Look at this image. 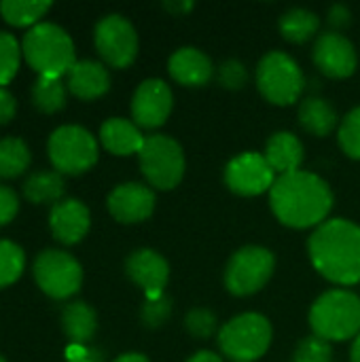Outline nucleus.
Here are the masks:
<instances>
[{
    "instance_id": "nucleus-1",
    "label": "nucleus",
    "mask_w": 360,
    "mask_h": 362,
    "mask_svg": "<svg viewBox=\"0 0 360 362\" xmlns=\"http://www.w3.org/2000/svg\"><path fill=\"white\" fill-rule=\"evenodd\" d=\"M269 202L280 223L295 229H308L327 218L333 208V193L320 176L297 170L276 178Z\"/></svg>"
},
{
    "instance_id": "nucleus-2",
    "label": "nucleus",
    "mask_w": 360,
    "mask_h": 362,
    "mask_svg": "<svg viewBox=\"0 0 360 362\" xmlns=\"http://www.w3.org/2000/svg\"><path fill=\"white\" fill-rule=\"evenodd\" d=\"M310 259L314 267L331 282H360V227L333 218L323 223L310 238Z\"/></svg>"
},
{
    "instance_id": "nucleus-3",
    "label": "nucleus",
    "mask_w": 360,
    "mask_h": 362,
    "mask_svg": "<svg viewBox=\"0 0 360 362\" xmlns=\"http://www.w3.org/2000/svg\"><path fill=\"white\" fill-rule=\"evenodd\" d=\"M21 51L38 76H62L76 64L74 45L55 23H36L23 36Z\"/></svg>"
},
{
    "instance_id": "nucleus-4",
    "label": "nucleus",
    "mask_w": 360,
    "mask_h": 362,
    "mask_svg": "<svg viewBox=\"0 0 360 362\" xmlns=\"http://www.w3.org/2000/svg\"><path fill=\"white\" fill-rule=\"evenodd\" d=\"M310 325L316 337L325 341H344L359 337L360 299L350 291L325 293L312 305Z\"/></svg>"
},
{
    "instance_id": "nucleus-5",
    "label": "nucleus",
    "mask_w": 360,
    "mask_h": 362,
    "mask_svg": "<svg viewBox=\"0 0 360 362\" xmlns=\"http://www.w3.org/2000/svg\"><path fill=\"white\" fill-rule=\"evenodd\" d=\"M272 344V325L261 314H242L219 333L223 354L233 362L259 361Z\"/></svg>"
},
{
    "instance_id": "nucleus-6",
    "label": "nucleus",
    "mask_w": 360,
    "mask_h": 362,
    "mask_svg": "<svg viewBox=\"0 0 360 362\" xmlns=\"http://www.w3.org/2000/svg\"><path fill=\"white\" fill-rule=\"evenodd\" d=\"M257 85L269 102L286 106L299 100L303 91V74L293 57L282 51H269L259 62Z\"/></svg>"
},
{
    "instance_id": "nucleus-7",
    "label": "nucleus",
    "mask_w": 360,
    "mask_h": 362,
    "mask_svg": "<svg viewBox=\"0 0 360 362\" xmlns=\"http://www.w3.org/2000/svg\"><path fill=\"white\" fill-rule=\"evenodd\" d=\"M49 159L59 174H81L98 161L95 138L79 125H62L49 138Z\"/></svg>"
},
{
    "instance_id": "nucleus-8",
    "label": "nucleus",
    "mask_w": 360,
    "mask_h": 362,
    "mask_svg": "<svg viewBox=\"0 0 360 362\" xmlns=\"http://www.w3.org/2000/svg\"><path fill=\"white\" fill-rule=\"evenodd\" d=\"M146 180L157 189H174L185 174V155L176 140L168 136H149L138 153Z\"/></svg>"
},
{
    "instance_id": "nucleus-9",
    "label": "nucleus",
    "mask_w": 360,
    "mask_h": 362,
    "mask_svg": "<svg viewBox=\"0 0 360 362\" xmlns=\"http://www.w3.org/2000/svg\"><path fill=\"white\" fill-rule=\"evenodd\" d=\"M274 267H276V259L269 250L261 246L240 248L227 265L225 284L229 293L238 297L252 295L269 282Z\"/></svg>"
},
{
    "instance_id": "nucleus-10",
    "label": "nucleus",
    "mask_w": 360,
    "mask_h": 362,
    "mask_svg": "<svg viewBox=\"0 0 360 362\" xmlns=\"http://www.w3.org/2000/svg\"><path fill=\"white\" fill-rule=\"evenodd\" d=\"M34 278L49 297L66 299L81 288L83 269L68 252L42 250L34 261Z\"/></svg>"
},
{
    "instance_id": "nucleus-11",
    "label": "nucleus",
    "mask_w": 360,
    "mask_h": 362,
    "mask_svg": "<svg viewBox=\"0 0 360 362\" xmlns=\"http://www.w3.org/2000/svg\"><path fill=\"white\" fill-rule=\"evenodd\" d=\"M95 47L106 64L125 68L138 53V34L121 15H106L95 25Z\"/></svg>"
},
{
    "instance_id": "nucleus-12",
    "label": "nucleus",
    "mask_w": 360,
    "mask_h": 362,
    "mask_svg": "<svg viewBox=\"0 0 360 362\" xmlns=\"http://www.w3.org/2000/svg\"><path fill=\"white\" fill-rule=\"evenodd\" d=\"M274 170L259 153H244L229 161L225 170V182L227 187L244 197L261 195L265 191H272L276 178Z\"/></svg>"
},
{
    "instance_id": "nucleus-13",
    "label": "nucleus",
    "mask_w": 360,
    "mask_h": 362,
    "mask_svg": "<svg viewBox=\"0 0 360 362\" xmlns=\"http://www.w3.org/2000/svg\"><path fill=\"white\" fill-rule=\"evenodd\" d=\"M174 106L172 89L161 78L144 81L132 100V117L140 127H159L166 123Z\"/></svg>"
},
{
    "instance_id": "nucleus-14",
    "label": "nucleus",
    "mask_w": 360,
    "mask_h": 362,
    "mask_svg": "<svg viewBox=\"0 0 360 362\" xmlns=\"http://www.w3.org/2000/svg\"><path fill=\"white\" fill-rule=\"evenodd\" d=\"M314 62L327 76L346 78L356 70V51L339 32H327L314 45Z\"/></svg>"
},
{
    "instance_id": "nucleus-15",
    "label": "nucleus",
    "mask_w": 360,
    "mask_h": 362,
    "mask_svg": "<svg viewBox=\"0 0 360 362\" xmlns=\"http://www.w3.org/2000/svg\"><path fill=\"white\" fill-rule=\"evenodd\" d=\"M108 210L121 223L146 221L155 210V193L140 182L119 185L108 195Z\"/></svg>"
},
{
    "instance_id": "nucleus-16",
    "label": "nucleus",
    "mask_w": 360,
    "mask_h": 362,
    "mask_svg": "<svg viewBox=\"0 0 360 362\" xmlns=\"http://www.w3.org/2000/svg\"><path fill=\"white\" fill-rule=\"evenodd\" d=\"M127 276L144 288L149 299H157L163 295V288L168 284V276H170V267L168 261L149 248L136 250L129 255L127 263H125Z\"/></svg>"
},
{
    "instance_id": "nucleus-17",
    "label": "nucleus",
    "mask_w": 360,
    "mask_h": 362,
    "mask_svg": "<svg viewBox=\"0 0 360 362\" xmlns=\"http://www.w3.org/2000/svg\"><path fill=\"white\" fill-rule=\"evenodd\" d=\"M49 225L62 244H76L89 231V210L79 199H64L53 204L49 214Z\"/></svg>"
},
{
    "instance_id": "nucleus-18",
    "label": "nucleus",
    "mask_w": 360,
    "mask_h": 362,
    "mask_svg": "<svg viewBox=\"0 0 360 362\" xmlns=\"http://www.w3.org/2000/svg\"><path fill=\"white\" fill-rule=\"evenodd\" d=\"M168 70L172 78L178 81L180 85L197 87L210 81L214 68H212V62L206 57V53L193 47H182L170 57Z\"/></svg>"
},
{
    "instance_id": "nucleus-19",
    "label": "nucleus",
    "mask_w": 360,
    "mask_h": 362,
    "mask_svg": "<svg viewBox=\"0 0 360 362\" xmlns=\"http://www.w3.org/2000/svg\"><path fill=\"white\" fill-rule=\"evenodd\" d=\"M68 89L81 100H93L108 91L110 76L100 62L83 59L68 70Z\"/></svg>"
},
{
    "instance_id": "nucleus-20",
    "label": "nucleus",
    "mask_w": 360,
    "mask_h": 362,
    "mask_svg": "<svg viewBox=\"0 0 360 362\" xmlns=\"http://www.w3.org/2000/svg\"><path fill=\"white\" fill-rule=\"evenodd\" d=\"M263 157L269 163V168L274 172H278L280 176L293 174L299 170V165L303 161V146H301L299 138L293 136L291 132H278L267 140Z\"/></svg>"
},
{
    "instance_id": "nucleus-21",
    "label": "nucleus",
    "mask_w": 360,
    "mask_h": 362,
    "mask_svg": "<svg viewBox=\"0 0 360 362\" xmlns=\"http://www.w3.org/2000/svg\"><path fill=\"white\" fill-rule=\"evenodd\" d=\"M100 138L102 144L115 153V155H132V153H140L144 146V136L138 129L136 123L127 121V119H108L102 129H100Z\"/></svg>"
},
{
    "instance_id": "nucleus-22",
    "label": "nucleus",
    "mask_w": 360,
    "mask_h": 362,
    "mask_svg": "<svg viewBox=\"0 0 360 362\" xmlns=\"http://www.w3.org/2000/svg\"><path fill=\"white\" fill-rule=\"evenodd\" d=\"M62 327H64L66 335L72 339V344L81 346V344L89 341L95 333V327H98L95 312L83 301L70 303L62 312Z\"/></svg>"
},
{
    "instance_id": "nucleus-23",
    "label": "nucleus",
    "mask_w": 360,
    "mask_h": 362,
    "mask_svg": "<svg viewBox=\"0 0 360 362\" xmlns=\"http://www.w3.org/2000/svg\"><path fill=\"white\" fill-rule=\"evenodd\" d=\"M299 121L306 132L314 136H327L337 125V112L327 100L308 98L299 106Z\"/></svg>"
},
{
    "instance_id": "nucleus-24",
    "label": "nucleus",
    "mask_w": 360,
    "mask_h": 362,
    "mask_svg": "<svg viewBox=\"0 0 360 362\" xmlns=\"http://www.w3.org/2000/svg\"><path fill=\"white\" fill-rule=\"evenodd\" d=\"M23 195L32 204H57L64 195L62 174L53 170H40L30 174L28 180L23 182Z\"/></svg>"
},
{
    "instance_id": "nucleus-25",
    "label": "nucleus",
    "mask_w": 360,
    "mask_h": 362,
    "mask_svg": "<svg viewBox=\"0 0 360 362\" xmlns=\"http://www.w3.org/2000/svg\"><path fill=\"white\" fill-rule=\"evenodd\" d=\"M320 28V19L316 13L308 8H291L280 17V32L291 42L310 40Z\"/></svg>"
},
{
    "instance_id": "nucleus-26",
    "label": "nucleus",
    "mask_w": 360,
    "mask_h": 362,
    "mask_svg": "<svg viewBox=\"0 0 360 362\" xmlns=\"http://www.w3.org/2000/svg\"><path fill=\"white\" fill-rule=\"evenodd\" d=\"M34 106L42 112H57L66 104V85L59 76H38L32 87Z\"/></svg>"
},
{
    "instance_id": "nucleus-27",
    "label": "nucleus",
    "mask_w": 360,
    "mask_h": 362,
    "mask_svg": "<svg viewBox=\"0 0 360 362\" xmlns=\"http://www.w3.org/2000/svg\"><path fill=\"white\" fill-rule=\"evenodd\" d=\"M30 163V148L21 138L0 140V178L19 176Z\"/></svg>"
},
{
    "instance_id": "nucleus-28",
    "label": "nucleus",
    "mask_w": 360,
    "mask_h": 362,
    "mask_svg": "<svg viewBox=\"0 0 360 362\" xmlns=\"http://www.w3.org/2000/svg\"><path fill=\"white\" fill-rule=\"evenodd\" d=\"M51 6V2H34V0H2L0 2V13L2 17L13 23V25H28L34 23L42 13H47V8Z\"/></svg>"
},
{
    "instance_id": "nucleus-29",
    "label": "nucleus",
    "mask_w": 360,
    "mask_h": 362,
    "mask_svg": "<svg viewBox=\"0 0 360 362\" xmlns=\"http://www.w3.org/2000/svg\"><path fill=\"white\" fill-rule=\"evenodd\" d=\"M23 250L6 240H0V286L15 282L23 272Z\"/></svg>"
},
{
    "instance_id": "nucleus-30",
    "label": "nucleus",
    "mask_w": 360,
    "mask_h": 362,
    "mask_svg": "<svg viewBox=\"0 0 360 362\" xmlns=\"http://www.w3.org/2000/svg\"><path fill=\"white\" fill-rule=\"evenodd\" d=\"M19 45L13 34L0 30V87L6 85L19 68Z\"/></svg>"
},
{
    "instance_id": "nucleus-31",
    "label": "nucleus",
    "mask_w": 360,
    "mask_h": 362,
    "mask_svg": "<svg viewBox=\"0 0 360 362\" xmlns=\"http://www.w3.org/2000/svg\"><path fill=\"white\" fill-rule=\"evenodd\" d=\"M339 144L352 159H360V108L346 115L339 127Z\"/></svg>"
},
{
    "instance_id": "nucleus-32",
    "label": "nucleus",
    "mask_w": 360,
    "mask_h": 362,
    "mask_svg": "<svg viewBox=\"0 0 360 362\" xmlns=\"http://www.w3.org/2000/svg\"><path fill=\"white\" fill-rule=\"evenodd\" d=\"M333 361V350L329 341L320 337H308L301 339V344L295 350V362H331Z\"/></svg>"
},
{
    "instance_id": "nucleus-33",
    "label": "nucleus",
    "mask_w": 360,
    "mask_h": 362,
    "mask_svg": "<svg viewBox=\"0 0 360 362\" xmlns=\"http://www.w3.org/2000/svg\"><path fill=\"white\" fill-rule=\"evenodd\" d=\"M185 325H187V331H189L193 337H199V339H202V337H210V335L214 333V329H216V318H214L212 312L197 308V310H193V312L187 314Z\"/></svg>"
},
{
    "instance_id": "nucleus-34",
    "label": "nucleus",
    "mask_w": 360,
    "mask_h": 362,
    "mask_svg": "<svg viewBox=\"0 0 360 362\" xmlns=\"http://www.w3.org/2000/svg\"><path fill=\"white\" fill-rule=\"evenodd\" d=\"M170 312H172V301L166 295H161L157 299L146 301V305L142 308V320L146 327H159L168 320Z\"/></svg>"
},
{
    "instance_id": "nucleus-35",
    "label": "nucleus",
    "mask_w": 360,
    "mask_h": 362,
    "mask_svg": "<svg viewBox=\"0 0 360 362\" xmlns=\"http://www.w3.org/2000/svg\"><path fill=\"white\" fill-rule=\"evenodd\" d=\"M246 78H248V74H246V68H244L242 62L229 59V62H225L219 68V81L227 89H240V87H244Z\"/></svg>"
},
{
    "instance_id": "nucleus-36",
    "label": "nucleus",
    "mask_w": 360,
    "mask_h": 362,
    "mask_svg": "<svg viewBox=\"0 0 360 362\" xmlns=\"http://www.w3.org/2000/svg\"><path fill=\"white\" fill-rule=\"evenodd\" d=\"M17 208H19V199L15 191L0 185V225H6L8 221H13V216L17 214Z\"/></svg>"
},
{
    "instance_id": "nucleus-37",
    "label": "nucleus",
    "mask_w": 360,
    "mask_h": 362,
    "mask_svg": "<svg viewBox=\"0 0 360 362\" xmlns=\"http://www.w3.org/2000/svg\"><path fill=\"white\" fill-rule=\"evenodd\" d=\"M15 98L11 95V91H6L4 87H0V123H8L15 115Z\"/></svg>"
},
{
    "instance_id": "nucleus-38",
    "label": "nucleus",
    "mask_w": 360,
    "mask_h": 362,
    "mask_svg": "<svg viewBox=\"0 0 360 362\" xmlns=\"http://www.w3.org/2000/svg\"><path fill=\"white\" fill-rule=\"evenodd\" d=\"M329 23L335 25V28H339V30L346 28L350 23V11H348V6H344V4L331 6V11H329Z\"/></svg>"
},
{
    "instance_id": "nucleus-39",
    "label": "nucleus",
    "mask_w": 360,
    "mask_h": 362,
    "mask_svg": "<svg viewBox=\"0 0 360 362\" xmlns=\"http://www.w3.org/2000/svg\"><path fill=\"white\" fill-rule=\"evenodd\" d=\"M187 362H223V358L212 354V352H197L195 356H191Z\"/></svg>"
},
{
    "instance_id": "nucleus-40",
    "label": "nucleus",
    "mask_w": 360,
    "mask_h": 362,
    "mask_svg": "<svg viewBox=\"0 0 360 362\" xmlns=\"http://www.w3.org/2000/svg\"><path fill=\"white\" fill-rule=\"evenodd\" d=\"M115 362H149L142 354H123V356H119Z\"/></svg>"
},
{
    "instance_id": "nucleus-41",
    "label": "nucleus",
    "mask_w": 360,
    "mask_h": 362,
    "mask_svg": "<svg viewBox=\"0 0 360 362\" xmlns=\"http://www.w3.org/2000/svg\"><path fill=\"white\" fill-rule=\"evenodd\" d=\"M170 11H189L191 8V2H182V4H178V2H168L166 4Z\"/></svg>"
},
{
    "instance_id": "nucleus-42",
    "label": "nucleus",
    "mask_w": 360,
    "mask_h": 362,
    "mask_svg": "<svg viewBox=\"0 0 360 362\" xmlns=\"http://www.w3.org/2000/svg\"><path fill=\"white\" fill-rule=\"evenodd\" d=\"M352 362H360V333L352 344Z\"/></svg>"
},
{
    "instance_id": "nucleus-43",
    "label": "nucleus",
    "mask_w": 360,
    "mask_h": 362,
    "mask_svg": "<svg viewBox=\"0 0 360 362\" xmlns=\"http://www.w3.org/2000/svg\"><path fill=\"white\" fill-rule=\"evenodd\" d=\"M72 362H93L91 358H85V361H72Z\"/></svg>"
},
{
    "instance_id": "nucleus-44",
    "label": "nucleus",
    "mask_w": 360,
    "mask_h": 362,
    "mask_svg": "<svg viewBox=\"0 0 360 362\" xmlns=\"http://www.w3.org/2000/svg\"><path fill=\"white\" fill-rule=\"evenodd\" d=\"M0 362H4V358H2V356H0Z\"/></svg>"
}]
</instances>
